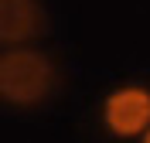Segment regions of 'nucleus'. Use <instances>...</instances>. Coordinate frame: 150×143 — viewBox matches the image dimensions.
Listing matches in <instances>:
<instances>
[{"mask_svg":"<svg viewBox=\"0 0 150 143\" xmlns=\"http://www.w3.org/2000/svg\"><path fill=\"white\" fill-rule=\"evenodd\" d=\"M55 89L51 58L31 48H10L0 55V95L7 106L31 109L41 106Z\"/></svg>","mask_w":150,"mask_h":143,"instance_id":"obj_1","label":"nucleus"},{"mask_svg":"<svg viewBox=\"0 0 150 143\" xmlns=\"http://www.w3.org/2000/svg\"><path fill=\"white\" fill-rule=\"evenodd\" d=\"M106 133L116 140H140L150 130V89L147 85H120L99 106Z\"/></svg>","mask_w":150,"mask_h":143,"instance_id":"obj_2","label":"nucleus"},{"mask_svg":"<svg viewBox=\"0 0 150 143\" xmlns=\"http://www.w3.org/2000/svg\"><path fill=\"white\" fill-rule=\"evenodd\" d=\"M45 31V14L38 0H0V38L4 44H21Z\"/></svg>","mask_w":150,"mask_h":143,"instance_id":"obj_3","label":"nucleus"},{"mask_svg":"<svg viewBox=\"0 0 150 143\" xmlns=\"http://www.w3.org/2000/svg\"><path fill=\"white\" fill-rule=\"evenodd\" d=\"M137 143H150V130H147V133H143V136H140Z\"/></svg>","mask_w":150,"mask_h":143,"instance_id":"obj_4","label":"nucleus"}]
</instances>
